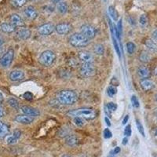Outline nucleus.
<instances>
[{
  "instance_id": "obj_1",
  "label": "nucleus",
  "mask_w": 157,
  "mask_h": 157,
  "mask_svg": "<svg viewBox=\"0 0 157 157\" xmlns=\"http://www.w3.org/2000/svg\"><path fill=\"white\" fill-rule=\"evenodd\" d=\"M57 101L62 105H73L78 100V96L76 92L71 90H64L60 91L57 94Z\"/></svg>"
},
{
  "instance_id": "obj_2",
  "label": "nucleus",
  "mask_w": 157,
  "mask_h": 157,
  "mask_svg": "<svg viewBox=\"0 0 157 157\" xmlns=\"http://www.w3.org/2000/svg\"><path fill=\"white\" fill-rule=\"evenodd\" d=\"M67 116L70 117H81L84 120H94L97 117L95 110L90 108H80L78 109L70 110L67 113Z\"/></svg>"
},
{
  "instance_id": "obj_3",
  "label": "nucleus",
  "mask_w": 157,
  "mask_h": 157,
  "mask_svg": "<svg viewBox=\"0 0 157 157\" xmlns=\"http://www.w3.org/2000/svg\"><path fill=\"white\" fill-rule=\"evenodd\" d=\"M90 39H87L82 33H75L70 37L69 43L74 47L80 48V47H86L90 43Z\"/></svg>"
},
{
  "instance_id": "obj_4",
  "label": "nucleus",
  "mask_w": 157,
  "mask_h": 157,
  "mask_svg": "<svg viewBox=\"0 0 157 157\" xmlns=\"http://www.w3.org/2000/svg\"><path fill=\"white\" fill-rule=\"evenodd\" d=\"M56 60V54L51 50H46L39 56V61L44 66H50Z\"/></svg>"
},
{
  "instance_id": "obj_5",
  "label": "nucleus",
  "mask_w": 157,
  "mask_h": 157,
  "mask_svg": "<svg viewBox=\"0 0 157 157\" xmlns=\"http://www.w3.org/2000/svg\"><path fill=\"white\" fill-rule=\"evenodd\" d=\"M14 57V51L12 49H10L0 58V65L3 68H8L11 65Z\"/></svg>"
},
{
  "instance_id": "obj_6",
  "label": "nucleus",
  "mask_w": 157,
  "mask_h": 157,
  "mask_svg": "<svg viewBox=\"0 0 157 157\" xmlns=\"http://www.w3.org/2000/svg\"><path fill=\"white\" fill-rule=\"evenodd\" d=\"M94 65L93 63H83L79 68V72L83 77H91L95 74Z\"/></svg>"
},
{
  "instance_id": "obj_7",
  "label": "nucleus",
  "mask_w": 157,
  "mask_h": 157,
  "mask_svg": "<svg viewBox=\"0 0 157 157\" xmlns=\"http://www.w3.org/2000/svg\"><path fill=\"white\" fill-rule=\"evenodd\" d=\"M80 33L86 36L87 39H92L96 36V29L90 25H83L81 27Z\"/></svg>"
},
{
  "instance_id": "obj_8",
  "label": "nucleus",
  "mask_w": 157,
  "mask_h": 157,
  "mask_svg": "<svg viewBox=\"0 0 157 157\" xmlns=\"http://www.w3.org/2000/svg\"><path fill=\"white\" fill-rule=\"evenodd\" d=\"M55 31L54 25L51 23H47L39 26L38 29V32L42 36H49L52 34Z\"/></svg>"
},
{
  "instance_id": "obj_9",
  "label": "nucleus",
  "mask_w": 157,
  "mask_h": 157,
  "mask_svg": "<svg viewBox=\"0 0 157 157\" xmlns=\"http://www.w3.org/2000/svg\"><path fill=\"white\" fill-rule=\"evenodd\" d=\"M78 57L83 63H93L94 57L93 54L86 50H81L78 53Z\"/></svg>"
},
{
  "instance_id": "obj_10",
  "label": "nucleus",
  "mask_w": 157,
  "mask_h": 157,
  "mask_svg": "<svg viewBox=\"0 0 157 157\" xmlns=\"http://www.w3.org/2000/svg\"><path fill=\"white\" fill-rule=\"evenodd\" d=\"M71 30V26L68 23H61L55 26V31L59 35H66Z\"/></svg>"
},
{
  "instance_id": "obj_11",
  "label": "nucleus",
  "mask_w": 157,
  "mask_h": 157,
  "mask_svg": "<svg viewBox=\"0 0 157 157\" xmlns=\"http://www.w3.org/2000/svg\"><path fill=\"white\" fill-rule=\"evenodd\" d=\"M10 79L13 82H17V81L22 80L25 77V73L21 70H13L10 73Z\"/></svg>"
},
{
  "instance_id": "obj_12",
  "label": "nucleus",
  "mask_w": 157,
  "mask_h": 157,
  "mask_svg": "<svg viewBox=\"0 0 157 157\" xmlns=\"http://www.w3.org/2000/svg\"><path fill=\"white\" fill-rule=\"evenodd\" d=\"M15 121L21 124H30L34 121L33 116H28V115H18L15 117Z\"/></svg>"
},
{
  "instance_id": "obj_13",
  "label": "nucleus",
  "mask_w": 157,
  "mask_h": 157,
  "mask_svg": "<svg viewBox=\"0 0 157 157\" xmlns=\"http://www.w3.org/2000/svg\"><path fill=\"white\" fill-rule=\"evenodd\" d=\"M17 37L21 40H26L31 36V31L26 28H21L16 32Z\"/></svg>"
},
{
  "instance_id": "obj_14",
  "label": "nucleus",
  "mask_w": 157,
  "mask_h": 157,
  "mask_svg": "<svg viewBox=\"0 0 157 157\" xmlns=\"http://www.w3.org/2000/svg\"><path fill=\"white\" fill-rule=\"evenodd\" d=\"M21 112L24 114L33 116V117L34 116H39V114H40V113H39V111L38 109L30 107V106H22V107H21Z\"/></svg>"
},
{
  "instance_id": "obj_15",
  "label": "nucleus",
  "mask_w": 157,
  "mask_h": 157,
  "mask_svg": "<svg viewBox=\"0 0 157 157\" xmlns=\"http://www.w3.org/2000/svg\"><path fill=\"white\" fill-rule=\"evenodd\" d=\"M10 24L13 25L15 27H22L25 25V22H24L23 19L18 14H12L10 17Z\"/></svg>"
},
{
  "instance_id": "obj_16",
  "label": "nucleus",
  "mask_w": 157,
  "mask_h": 157,
  "mask_svg": "<svg viewBox=\"0 0 157 157\" xmlns=\"http://www.w3.org/2000/svg\"><path fill=\"white\" fill-rule=\"evenodd\" d=\"M140 85H141V89L144 91H149L153 89L155 87V84L152 81L149 80L148 78H143L140 82Z\"/></svg>"
},
{
  "instance_id": "obj_17",
  "label": "nucleus",
  "mask_w": 157,
  "mask_h": 157,
  "mask_svg": "<svg viewBox=\"0 0 157 157\" xmlns=\"http://www.w3.org/2000/svg\"><path fill=\"white\" fill-rule=\"evenodd\" d=\"M24 13H25V15L26 16V17L29 18V20H35L38 17L37 11H36V9H35L33 6H28V7L25 10Z\"/></svg>"
},
{
  "instance_id": "obj_18",
  "label": "nucleus",
  "mask_w": 157,
  "mask_h": 157,
  "mask_svg": "<svg viewBox=\"0 0 157 157\" xmlns=\"http://www.w3.org/2000/svg\"><path fill=\"white\" fill-rule=\"evenodd\" d=\"M21 132L20 130H16L12 135H10L6 137V142L9 145L15 144V143L17 142V141L19 140L20 137H21Z\"/></svg>"
},
{
  "instance_id": "obj_19",
  "label": "nucleus",
  "mask_w": 157,
  "mask_h": 157,
  "mask_svg": "<svg viewBox=\"0 0 157 157\" xmlns=\"http://www.w3.org/2000/svg\"><path fill=\"white\" fill-rule=\"evenodd\" d=\"M137 75H139L141 78H148L151 75V71L149 68L145 66H140L137 68Z\"/></svg>"
},
{
  "instance_id": "obj_20",
  "label": "nucleus",
  "mask_w": 157,
  "mask_h": 157,
  "mask_svg": "<svg viewBox=\"0 0 157 157\" xmlns=\"http://www.w3.org/2000/svg\"><path fill=\"white\" fill-rule=\"evenodd\" d=\"M0 30L5 33H12L15 32L16 27L11 25L10 23H2L0 25Z\"/></svg>"
},
{
  "instance_id": "obj_21",
  "label": "nucleus",
  "mask_w": 157,
  "mask_h": 157,
  "mask_svg": "<svg viewBox=\"0 0 157 157\" xmlns=\"http://www.w3.org/2000/svg\"><path fill=\"white\" fill-rule=\"evenodd\" d=\"M66 144L69 146H75L78 142V138L75 134H69L66 137Z\"/></svg>"
},
{
  "instance_id": "obj_22",
  "label": "nucleus",
  "mask_w": 157,
  "mask_h": 157,
  "mask_svg": "<svg viewBox=\"0 0 157 157\" xmlns=\"http://www.w3.org/2000/svg\"><path fill=\"white\" fill-rule=\"evenodd\" d=\"M9 134V127L6 123L0 121V139H2Z\"/></svg>"
},
{
  "instance_id": "obj_23",
  "label": "nucleus",
  "mask_w": 157,
  "mask_h": 157,
  "mask_svg": "<svg viewBox=\"0 0 157 157\" xmlns=\"http://www.w3.org/2000/svg\"><path fill=\"white\" fill-rule=\"evenodd\" d=\"M57 10L61 14H65L68 10V6L66 2H61L57 4Z\"/></svg>"
},
{
  "instance_id": "obj_24",
  "label": "nucleus",
  "mask_w": 157,
  "mask_h": 157,
  "mask_svg": "<svg viewBox=\"0 0 157 157\" xmlns=\"http://www.w3.org/2000/svg\"><path fill=\"white\" fill-rule=\"evenodd\" d=\"M145 45L151 50H157V42H155L154 39H148L145 40Z\"/></svg>"
},
{
  "instance_id": "obj_25",
  "label": "nucleus",
  "mask_w": 157,
  "mask_h": 157,
  "mask_svg": "<svg viewBox=\"0 0 157 157\" xmlns=\"http://www.w3.org/2000/svg\"><path fill=\"white\" fill-rule=\"evenodd\" d=\"M139 60L142 63H148L151 61V55L147 51H142L139 56Z\"/></svg>"
},
{
  "instance_id": "obj_26",
  "label": "nucleus",
  "mask_w": 157,
  "mask_h": 157,
  "mask_svg": "<svg viewBox=\"0 0 157 157\" xmlns=\"http://www.w3.org/2000/svg\"><path fill=\"white\" fill-rule=\"evenodd\" d=\"M108 10H109V16L113 18L114 21H117L118 17H119V13H118V12H117V10H116V8H115L114 6H110Z\"/></svg>"
},
{
  "instance_id": "obj_27",
  "label": "nucleus",
  "mask_w": 157,
  "mask_h": 157,
  "mask_svg": "<svg viewBox=\"0 0 157 157\" xmlns=\"http://www.w3.org/2000/svg\"><path fill=\"white\" fill-rule=\"evenodd\" d=\"M27 0H10L11 5L15 8H21L25 5Z\"/></svg>"
},
{
  "instance_id": "obj_28",
  "label": "nucleus",
  "mask_w": 157,
  "mask_h": 157,
  "mask_svg": "<svg viewBox=\"0 0 157 157\" xmlns=\"http://www.w3.org/2000/svg\"><path fill=\"white\" fill-rule=\"evenodd\" d=\"M94 51L97 55H103L105 53V48L102 44H96L94 47Z\"/></svg>"
},
{
  "instance_id": "obj_29",
  "label": "nucleus",
  "mask_w": 157,
  "mask_h": 157,
  "mask_svg": "<svg viewBox=\"0 0 157 157\" xmlns=\"http://www.w3.org/2000/svg\"><path fill=\"white\" fill-rule=\"evenodd\" d=\"M73 123L75 126L78 127H82L85 125V120H84L83 118L81 117H74Z\"/></svg>"
},
{
  "instance_id": "obj_30",
  "label": "nucleus",
  "mask_w": 157,
  "mask_h": 157,
  "mask_svg": "<svg viewBox=\"0 0 157 157\" xmlns=\"http://www.w3.org/2000/svg\"><path fill=\"white\" fill-rule=\"evenodd\" d=\"M67 64H68L70 68H76L79 64H78V61L75 57H71L70 59H68V61H67Z\"/></svg>"
},
{
  "instance_id": "obj_31",
  "label": "nucleus",
  "mask_w": 157,
  "mask_h": 157,
  "mask_svg": "<svg viewBox=\"0 0 157 157\" xmlns=\"http://www.w3.org/2000/svg\"><path fill=\"white\" fill-rule=\"evenodd\" d=\"M8 104H9V105L11 108H13V109H17L19 108V102H18V101L17 99H15L13 98H10L8 99Z\"/></svg>"
},
{
  "instance_id": "obj_32",
  "label": "nucleus",
  "mask_w": 157,
  "mask_h": 157,
  "mask_svg": "<svg viewBox=\"0 0 157 157\" xmlns=\"http://www.w3.org/2000/svg\"><path fill=\"white\" fill-rule=\"evenodd\" d=\"M136 46L134 43L132 42H129L127 43V50L128 52V54H133L135 52Z\"/></svg>"
},
{
  "instance_id": "obj_33",
  "label": "nucleus",
  "mask_w": 157,
  "mask_h": 157,
  "mask_svg": "<svg viewBox=\"0 0 157 157\" xmlns=\"http://www.w3.org/2000/svg\"><path fill=\"white\" fill-rule=\"evenodd\" d=\"M108 95H109V97H111V98H113L114 95L116 94V93H117V89H116L115 86H110L109 88H108Z\"/></svg>"
},
{
  "instance_id": "obj_34",
  "label": "nucleus",
  "mask_w": 157,
  "mask_h": 157,
  "mask_svg": "<svg viewBox=\"0 0 157 157\" xmlns=\"http://www.w3.org/2000/svg\"><path fill=\"white\" fill-rule=\"evenodd\" d=\"M136 124H137V129H138V131L140 132V134H141L143 137H145V130H144V128H143V126L141 123V122L138 120H136Z\"/></svg>"
},
{
  "instance_id": "obj_35",
  "label": "nucleus",
  "mask_w": 157,
  "mask_h": 157,
  "mask_svg": "<svg viewBox=\"0 0 157 157\" xmlns=\"http://www.w3.org/2000/svg\"><path fill=\"white\" fill-rule=\"evenodd\" d=\"M139 23L142 26H145L148 23V17L146 14H142L139 18Z\"/></svg>"
},
{
  "instance_id": "obj_36",
  "label": "nucleus",
  "mask_w": 157,
  "mask_h": 157,
  "mask_svg": "<svg viewBox=\"0 0 157 157\" xmlns=\"http://www.w3.org/2000/svg\"><path fill=\"white\" fill-rule=\"evenodd\" d=\"M106 108H107L108 110H109L110 112H114V111H116V109H117V105L113 103V102H109V103L107 104Z\"/></svg>"
},
{
  "instance_id": "obj_37",
  "label": "nucleus",
  "mask_w": 157,
  "mask_h": 157,
  "mask_svg": "<svg viewBox=\"0 0 157 157\" xmlns=\"http://www.w3.org/2000/svg\"><path fill=\"white\" fill-rule=\"evenodd\" d=\"M131 103H132L133 107L139 108L140 104H139V101H138V99H137V97L134 96V95H133L132 98H131Z\"/></svg>"
},
{
  "instance_id": "obj_38",
  "label": "nucleus",
  "mask_w": 157,
  "mask_h": 157,
  "mask_svg": "<svg viewBox=\"0 0 157 157\" xmlns=\"http://www.w3.org/2000/svg\"><path fill=\"white\" fill-rule=\"evenodd\" d=\"M103 134H104V137L106 138V139H109V138H111V137H113V134H112V132H111L109 129H105Z\"/></svg>"
},
{
  "instance_id": "obj_39",
  "label": "nucleus",
  "mask_w": 157,
  "mask_h": 157,
  "mask_svg": "<svg viewBox=\"0 0 157 157\" xmlns=\"http://www.w3.org/2000/svg\"><path fill=\"white\" fill-rule=\"evenodd\" d=\"M23 97L25 99L28 101H32L33 99V94L31 92H25L23 94Z\"/></svg>"
},
{
  "instance_id": "obj_40",
  "label": "nucleus",
  "mask_w": 157,
  "mask_h": 157,
  "mask_svg": "<svg viewBox=\"0 0 157 157\" xmlns=\"http://www.w3.org/2000/svg\"><path fill=\"white\" fill-rule=\"evenodd\" d=\"M124 134H125L127 137H130L131 135V127H130V125H127L126 127L125 130H124Z\"/></svg>"
},
{
  "instance_id": "obj_41",
  "label": "nucleus",
  "mask_w": 157,
  "mask_h": 157,
  "mask_svg": "<svg viewBox=\"0 0 157 157\" xmlns=\"http://www.w3.org/2000/svg\"><path fill=\"white\" fill-rule=\"evenodd\" d=\"M117 30H118V33H119V36H120V33H121V32H122V19H120V21H119Z\"/></svg>"
},
{
  "instance_id": "obj_42",
  "label": "nucleus",
  "mask_w": 157,
  "mask_h": 157,
  "mask_svg": "<svg viewBox=\"0 0 157 157\" xmlns=\"http://www.w3.org/2000/svg\"><path fill=\"white\" fill-rule=\"evenodd\" d=\"M5 115V111H4V108L0 105V118L3 117Z\"/></svg>"
},
{
  "instance_id": "obj_43",
  "label": "nucleus",
  "mask_w": 157,
  "mask_h": 157,
  "mask_svg": "<svg viewBox=\"0 0 157 157\" xmlns=\"http://www.w3.org/2000/svg\"><path fill=\"white\" fill-rule=\"evenodd\" d=\"M152 38L155 42H157V29L152 32Z\"/></svg>"
},
{
  "instance_id": "obj_44",
  "label": "nucleus",
  "mask_w": 157,
  "mask_h": 157,
  "mask_svg": "<svg viewBox=\"0 0 157 157\" xmlns=\"http://www.w3.org/2000/svg\"><path fill=\"white\" fill-rule=\"evenodd\" d=\"M128 120H129V115H127V116H126L125 117H124V119H123V125H126Z\"/></svg>"
},
{
  "instance_id": "obj_45",
  "label": "nucleus",
  "mask_w": 157,
  "mask_h": 157,
  "mask_svg": "<svg viewBox=\"0 0 157 157\" xmlns=\"http://www.w3.org/2000/svg\"><path fill=\"white\" fill-rule=\"evenodd\" d=\"M120 152V147H116V148H115L114 151H113L114 154H118Z\"/></svg>"
},
{
  "instance_id": "obj_46",
  "label": "nucleus",
  "mask_w": 157,
  "mask_h": 157,
  "mask_svg": "<svg viewBox=\"0 0 157 157\" xmlns=\"http://www.w3.org/2000/svg\"><path fill=\"white\" fill-rule=\"evenodd\" d=\"M105 122H106V124H107V125L109 126V127H110V126H111V122H110V120H109V118L105 117Z\"/></svg>"
},
{
  "instance_id": "obj_47",
  "label": "nucleus",
  "mask_w": 157,
  "mask_h": 157,
  "mask_svg": "<svg viewBox=\"0 0 157 157\" xmlns=\"http://www.w3.org/2000/svg\"><path fill=\"white\" fill-rule=\"evenodd\" d=\"M3 44H4V39L2 37V36H0V47H2V46Z\"/></svg>"
},
{
  "instance_id": "obj_48",
  "label": "nucleus",
  "mask_w": 157,
  "mask_h": 157,
  "mask_svg": "<svg viewBox=\"0 0 157 157\" xmlns=\"http://www.w3.org/2000/svg\"><path fill=\"white\" fill-rule=\"evenodd\" d=\"M127 142H128V139H127V137H124L123 139V145H126L127 144Z\"/></svg>"
},
{
  "instance_id": "obj_49",
  "label": "nucleus",
  "mask_w": 157,
  "mask_h": 157,
  "mask_svg": "<svg viewBox=\"0 0 157 157\" xmlns=\"http://www.w3.org/2000/svg\"><path fill=\"white\" fill-rule=\"evenodd\" d=\"M50 1H51V2H53L54 4H57V3H59V2H62V0H50Z\"/></svg>"
},
{
  "instance_id": "obj_50",
  "label": "nucleus",
  "mask_w": 157,
  "mask_h": 157,
  "mask_svg": "<svg viewBox=\"0 0 157 157\" xmlns=\"http://www.w3.org/2000/svg\"><path fill=\"white\" fill-rule=\"evenodd\" d=\"M4 100V98H3V95L2 94V93H0V103H2Z\"/></svg>"
},
{
  "instance_id": "obj_51",
  "label": "nucleus",
  "mask_w": 157,
  "mask_h": 157,
  "mask_svg": "<svg viewBox=\"0 0 157 157\" xmlns=\"http://www.w3.org/2000/svg\"><path fill=\"white\" fill-rule=\"evenodd\" d=\"M154 73H155V75H157V68H155V69L154 70Z\"/></svg>"
},
{
  "instance_id": "obj_52",
  "label": "nucleus",
  "mask_w": 157,
  "mask_h": 157,
  "mask_svg": "<svg viewBox=\"0 0 157 157\" xmlns=\"http://www.w3.org/2000/svg\"><path fill=\"white\" fill-rule=\"evenodd\" d=\"M155 116H156V118H157V109H155Z\"/></svg>"
},
{
  "instance_id": "obj_53",
  "label": "nucleus",
  "mask_w": 157,
  "mask_h": 157,
  "mask_svg": "<svg viewBox=\"0 0 157 157\" xmlns=\"http://www.w3.org/2000/svg\"><path fill=\"white\" fill-rule=\"evenodd\" d=\"M62 157H71V156H69L68 155H64Z\"/></svg>"
},
{
  "instance_id": "obj_54",
  "label": "nucleus",
  "mask_w": 157,
  "mask_h": 157,
  "mask_svg": "<svg viewBox=\"0 0 157 157\" xmlns=\"http://www.w3.org/2000/svg\"><path fill=\"white\" fill-rule=\"evenodd\" d=\"M155 101H157V94H156V95H155Z\"/></svg>"
},
{
  "instance_id": "obj_55",
  "label": "nucleus",
  "mask_w": 157,
  "mask_h": 157,
  "mask_svg": "<svg viewBox=\"0 0 157 157\" xmlns=\"http://www.w3.org/2000/svg\"><path fill=\"white\" fill-rule=\"evenodd\" d=\"M155 135H156V136H157V130H155Z\"/></svg>"
},
{
  "instance_id": "obj_56",
  "label": "nucleus",
  "mask_w": 157,
  "mask_h": 157,
  "mask_svg": "<svg viewBox=\"0 0 157 157\" xmlns=\"http://www.w3.org/2000/svg\"><path fill=\"white\" fill-rule=\"evenodd\" d=\"M29 1H34V0H29Z\"/></svg>"
},
{
  "instance_id": "obj_57",
  "label": "nucleus",
  "mask_w": 157,
  "mask_h": 157,
  "mask_svg": "<svg viewBox=\"0 0 157 157\" xmlns=\"http://www.w3.org/2000/svg\"><path fill=\"white\" fill-rule=\"evenodd\" d=\"M105 1H106V0H105Z\"/></svg>"
}]
</instances>
